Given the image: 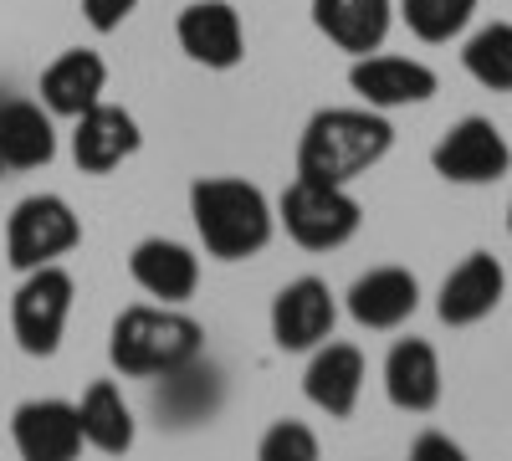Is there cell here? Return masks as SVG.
Returning a JSON list of instances; mask_svg holds the SVG:
<instances>
[{
  "instance_id": "obj_1",
  "label": "cell",
  "mask_w": 512,
  "mask_h": 461,
  "mask_svg": "<svg viewBox=\"0 0 512 461\" xmlns=\"http://www.w3.org/2000/svg\"><path fill=\"white\" fill-rule=\"evenodd\" d=\"M190 221L216 262H251L262 257L277 236V205L262 185L236 180V175H200L190 185Z\"/></svg>"
},
{
  "instance_id": "obj_2",
  "label": "cell",
  "mask_w": 512,
  "mask_h": 461,
  "mask_svg": "<svg viewBox=\"0 0 512 461\" xmlns=\"http://www.w3.org/2000/svg\"><path fill=\"white\" fill-rule=\"evenodd\" d=\"M395 149V123L379 108H318L297 139V175L354 185Z\"/></svg>"
},
{
  "instance_id": "obj_3",
  "label": "cell",
  "mask_w": 512,
  "mask_h": 461,
  "mask_svg": "<svg viewBox=\"0 0 512 461\" xmlns=\"http://www.w3.org/2000/svg\"><path fill=\"white\" fill-rule=\"evenodd\" d=\"M200 354L205 328L169 303L123 308L108 328V364L123 380H175V374L195 369Z\"/></svg>"
},
{
  "instance_id": "obj_4",
  "label": "cell",
  "mask_w": 512,
  "mask_h": 461,
  "mask_svg": "<svg viewBox=\"0 0 512 461\" xmlns=\"http://www.w3.org/2000/svg\"><path fill=\"white\" fill-rule=\"evenodd\" d=\"M277 226L303 246V251H338L349 246L364 226V205L354 200L349 185L328 180H303L297 175L282 200H277Z\"/></svg>"
},
{
  "instance_id": "obj_5",
  "label": "cell",
  "mask_w": 512,
  "mask_h": 461,
  "mask_svg": "<svg viewBox=\"0 0 512 461\" xmlns=\"http://www.w3.org/2000/svg\"><path fill=\"white\" fill-rule=\"evenodd\" d=\"M72 303H77V282H72V272L62 262L21 272V287L11 298V333H16L21 354L52 359L62 349V339H67Z\"/></svg>"
},
{
  "instance_id": "obj_6",
  "label": "cell",
  "mask_w": 512,
  "mask_h": 461,
  "mask_svg": "<svg viewBox=\"0 0 512 461\" xmlns=\"http://www.w3.org/2000/svg\"><path fill=\"white\" fill-rule=\"evenodd\" d=\"M82 246V221L77 211L52 195V190H41V195H26L11 221H6V262L16 272H31V267H47V262H62L67 251Z\"/></svg>"
},
{
  "instance_id": "obj_7",
  "label": "cell",
  "mask_w": 512,
  "mask_h": 461,
  "mask_svg": "<svg viewBox=\"0 0 512 461\" xmlns=\"http://www.w3.org/2000/svg\"><path fill=\"white\" fill-rule=\"evenodd\" d=\"M431 170L446 185H497L512 170V144L502 139V129L482 113H466L461 123L441 134V144L431 149Z\"/></svg>"
},
{
  "instance_id": "obj_8",
  "label": "cell",
  "mask_w": 512,
  "mask_h": 461,
  "mask_svg": "<svg viewBox=\"0 0 512 461\" xmlns=\"http://www.w3.org/2000/svg\"><path fill=\"white\" fill-rule=\"evenodd\" d=\"M338 298L323 277H292L272 298V344L282 354H313L323 339H333Z\"/></svg>"
},
{
  "instance_id": "obj_9",
  "label": "cell",
  "mask_w": 512,
  "mask_h": 461,
  "mask_svg": "<svg viewBox=\"0 0 512 461\" xmlns=\"http://www.w3.org/2000/svg\"><path fill=\"white\" fill-rule=\"evenodd\" d=\"M175 41L205 72H231L246 57V26L231 0H195V6H185L175 21Z\"/></svg>"
},
{
  "instance_id": "obj_10",
  "label": "cell",
  "mask_w": 512,
  "mask_h": 461,
  "mask_svg": "<svg viewBox=\"0 0 512 461\" xmlns=\"http://www.w3.org/2000/svg\"><path fill=\"white\" fill-rule=\"evenodd\" d=\"M349 88L359 93V103L379 108V113H395V108H415V103H431L436 98V72L415 62V57H395V52H364L349 67Z\"/></svg>"
},
{
  "instance_id": "obj_11",
  "label": "cell",
  "mask_w": 512,
  "mask_h": 461,
  "mask_svg": "<svg viewBox=\"0 0 512 461\" xmlns=\"http://www.w3.org/2000/svg\"><path fill=\"white\" fill-rule=\"evenodd\" d=\"M144 149L139 118L118 103H93L82 118H72V164L82 175H113L123 159H134Z\"/></svg>"
},
{
  "instance_id": "obj_12",
  "label": "cell",
  "mask_w": 512,
  "mask_h": 461,
  "mask_svg": "<svg viewBox=\"0 0 512 461\" xmlns=\"http://www.w3.org/2000/svg\"><path fill=\"white\" fill-rule=\"evenodd\" d=\"M507 298V272L492 251H472L461 267H451V277L441 282L436 298V318L446 328H472L482 318H492Z\"/></svg>"
},
{
  "instance_id": "obj_13",
  "label": "cell",
  "mask_w": 512,
  "mask_h": 461,
  "mask_svg": "<svg viewBox=\"0 0 512 461\" xmlns=\"http://www.w3.org/2000/svg\"><path fill=\"white\" fill-rule=\"evenodd\" d=\"M128 277H134L139 292H149L154 303L180 308V303L195 298V287H200V257L185 241L144 236L134 251H128Z\"/></svg>"
},
{
  "instance_id": "obj_14",
  "label": "cell",
  "mask_w": 512,
  "mask_h": 461,
  "mask_svg": "<svg viewBox=\"0 0 512 461\" xmlns=\"http://www.w3.org/2000/svg\"><path fill=\"white\" fill-rule=\"evenodd\" d=\"M349 318L359 328H374V333H390V328H405L420 308V282L410 267H369L344 298Z\"/></svg>"
},
{
  "instance_id": "obj_15",
  "label": "cell",
  "mask_w": 512,
  "mask_h": 461,
  "mask_svg": "<svg viewBox=\"0 0 512 461\" xmlns=\"http://www.w3.org/2000/svg\"><path fill=\"white\" fill-rule=\"evenodd\" d=\"M303 395L328 415V421H349V415L359 410V395H364V354H359L354 344L323 339V344L308 354Z\"/></svg>"
},
{
  "instance_id": "obj_16",
  "label": "cell",
  "mask_w": 512,
  "mask_h": 461,
  "mask_svg": "<svg viewBox=\"0 0 512 461\" xmlns=\"http://www.w3.org/2000/svg\"><path fill=\"white\" fill-rule=\"evenodd\" d=\"M11 441L26 461H72L82 451V415L72 400H26L11 415Z\"/></svg>"
},
{
  "instance_id": "obj_17",
  "label": "cell",
  "mask_w": 512,
  "mask_h": 461,
  "mask_svg": "<svg viewBox=\"0 0 512 461\" xmlns=\"http://www.w3.org/2000/svg\"><path fill=\"white\" fill-rule=\"evenodd\" d=\"M41 103H47L52 118H82L93 103H103L108 93V62L93 52V47H72L62 52L47 72H41Z\"/></svg>"
},
{
  "instance_id": "obj_18",
  "label": "cell",
  "mask_w": 512,
  "mask_h": 461,
  "mask_svg": "<svg viewBox=\"0 0 512 461\" xmlns=\"http://www.w3.org/2000/svg\"><path fill=\"white\" fill-rule=\"evenodd\" d=\"M57 159V118L47 103L0 98V164L6 170H47Z\"/></svg>"
},
{
  "instance_id": "obj_19",
  "label": "cell",
  "mask_w": 512,
  "mask_h": 461,
  "mask_svg": "<svg viewBox=\"0 0 512 461\" xmlns=\"http://www.w3.org/2000/svg\"><path fill=\"white\" fill-rule=\"evenodd\" d=\"M384 395L405 415H431L441 405V354L425 339H400L384 354Z\"/></svg>"
},
{
  "instance_id": "obj_20",
  "label": "cell",
  "mask_w": 512,
  "mask_h": 461,
  "mask_svg": "<svg viewBox=\"0 0 512 461\" xmlns=\"http://www.w3.org/2000/svg\"><path fill=\"white\" fill-rule=\"evenodd\" d=\"M395 21V0H313V26L338 52L364 57L379 52Z\"/></svg>"
},
{
  "instance_id": "obj_21",
  "label": "cell",
  "mask_w": 512,
  "mask_h": 461,
  "mask_svg": "<svg viewBox=\"0 0 512 461\" xmlns=\"http://www.w3.org/2000/svg\"><path fill=\"white\" fill-rule=\"evenodd\" d=\"M77 415H82V446H93L103 456H123L134 446V410H128L123 390L113 380H93L88 395L77 400Z\"/></svg>"
},
{
  "instance_id": "obj_22",
  "label": "cell",
  "mask_w": 512,
  "mask_h": 461,
  "mask_svg": "<svg viewBox=\"0 0 512 461\" xmlns=\"http://www.w3.org/2000/svg\"><path fill=\"white\" fill-rule=\"evenodd\" d=\"M461 67L472 82H482L487 93H512V21L482 26L461 52Z\"/></svg>"
},
{
  "instance_id": "obj_23",
  "label": "cell",
  "mask_w": 512,
  "mask_h": 461,
  "mask_svg": "<svg viewBox=\"0 0 512 461\" xmlns=\"http://www.w3.org/2000/svg\"><path fill=\"white\" fill-rule=\"evenodd\" d=\"M477 16V0H400V21L410 26V36H420L425 47L461 36Z\"/></svg>"
},
{
  "instance_id": "obj_24",
  "label": "cell",
  "mask_w": 512,
  "mask_h": 461,
  "mask_svg": "<svg viewBox=\"0 0 512 461\" xmlns=\"http://www.w3.org/2000/svg\"><path fill=\"white\" fill-rule=\"evenodd\" d=\"M256 456H262V461H313L318 456V436L303 421L282 415V421H272L267 436L256 441Z\"/></svg>"
},
{
  "instance_id": "obj_25",
  "label": "cell",
  "mask_w": 512,
  "mask_h": 461,
  "mask_svg": "<svg viewBox=\"0 0 512 461\" xmlns=\"http://www.w3.org/2000/svg\"><path fill=\"white\" fill-rule=\"evenodd\" d=\"M77 6H82V21H88L98 36H113L128 16L144 6V0H77Z\"/></svg>"
},
{
  "instance_id": "obj_26",
  "label": "cell",
  "mask_w": 512,
  "mask_h": 461,
  "mask_svg": "<svg viewBox=\"0 0 512 461\" xmlns=\"http://www.w3.org/2000/svg\"><path fill=\"white\" fill-rule=\"evenodd\" d=\"M410 456H415V461H436V456H441V461H461V446H456L451 436H441V431H425V436L410 446Z\"/></svg>"
},
{
  "instance_id": "obj_27",
  "label": "cell",
  "mask_w": 512,
  "mask_h": 461,
  "mask_svg": "<svg viewBox=\"0 0 512 461\" xmlns=\"http://www.w3.org/2000/svg\"><path fill=\"white\" fill-rule=\"evenodd\" d=\"M507 236H512V205H507Z\"/></svg>"
},
{
  "instance_id": "obj_28",
  "label": "cell",
  "mask_w": 512,
  "mask_h": 461,
  "mask_svg": "<svg viewBox=\"0 0 512 461\" xmlns=\"http://www.w3.org/2000/svg\"><path fill=\"white\" fill-rule=\"evenodd\" d=\"M0 170H6V164H0Z\"/></svg>"
}]
</instances>
